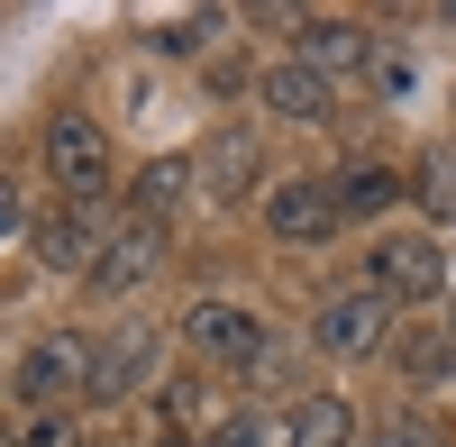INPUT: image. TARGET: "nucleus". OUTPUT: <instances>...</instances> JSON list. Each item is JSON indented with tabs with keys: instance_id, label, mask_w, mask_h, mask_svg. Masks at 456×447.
Returning <instances> with one entry per match:
<instances>
[{
	"instance_id": "obj_1",
	"label": "nucleus",
	"mask_w": 456,
	"mask_h": 447,
	"mask_svg": "<svg viewBox=\"0 0 456 447\" xmlns=\"http://www.w3.org/2000/svg\"><path fill=\"white\" fill-rule=\"evenodd\" d=\"M10 393L28 402V411H64L73 393H92V347H83V338H64V329H55V338H37V347L19 356Z\"/></svg>"
},
{
	"instance_id": "obj_2",
	"label": "nucleus",
	"mask_w": 456,
	"mask_h": 447,
	"mask_svg": "<svg viewBox=\"0 0 456 447\" xmlns=\"http://www.w3.org/2000/svg\"><path fill=\"white\" fill-rule=\"evenodd\" d=\"M365 292H384V302H438V292H447V256H438V238H374V256H365Z\"/></svg>"
},
{
	"instance_id": "obj_3",
	"label": "nucleus",
	"mask_w": 456,
	"mask_h": 447,
	"mask_svg": "<svg viewBox=\"0 0 456 447\" xmlns=\"http://www.w3.org/2000/svg\"><path fill=\"white\" fill-rule=\"evenodd\" d=\"M46 174L64 183V201H92L101 183H110V137H101V119L55 110V128H46Z\"/></svg>"
},
{
	"instance_id": "obj_4",
	"label": "nucleus",
	"mask_w": 456,
	"mask_h": 447,
	"mask_svg": "<svg viewBox=\"0 0 456 447\" xmlns=\"http://www.w3.org/2000/svg\"><path fill=\"white\" fill-rule=\"evenodd\" d=\"M156 265H165V229H156V219H128V229L101 238V256H92L83 283L101 292V302H128L137 283H156Z\"/></svg>"
},
{
	"instance_id": "obj_5",
	"label": "nucleus",
	"mask_w": 456,
	"mask_h": 447,
	"mask_svg": "<svg viewBox=\"0 0 456 447\" xmlns=\"http://www.w3.org/2000/svg\"><path fill=\"white\" fill-rule=\"evenodd\" d=\"M183 338H192L210 365H265L274 356V338H265V320L247 302H201L192 320H183Z\"/></svg>"
},
{
	"instance_id": "obj_6",
	"label": "nucleus",
	"mask_w": 456,
	"mask_h": 447,
	"mask_svg": "<svg viewBox=\"0 0 456 447\" xmlns=\"http://www.w3.org/2000/svg\"><path fill=\"white\" fill-rule=\"evenodd\" d=\"M338 183H320V174H283L274 192H265V229L274 238H292V247H311V238H329L338 229Z\"/></svg>"
},
{
	"instance_id": "obj_7",
	"label": "nucleus",
	"mask_w": 456,
	"mask_h": 447,
	"mask_svg": "<svg viewBox=\"0 0 456 447\" xmlns=\"http://www.w3.org/2000/svg\"><path fill=\"white\" fill-rule=\"evenodd\" d=\"M384 329H393V302H384V292H338V302H320L311 338H320L329 356H374V347H384Z\"/></svg>"
},
{
	"instance_id": "obj_8",
	"label": "nucleus",
	"mask_w": 456,
	"mask_h": 447,
	"mask_svg": "<svg viewBox=\"0 0 456 447\" xmlns=\"http://www.w3.org/2000/svg\"><path fill=\"white\" fill-rule=\"evenodd\" d=\"M146 365H156V329H110V347H92V393H101V402L137 393Z\"/></svg>"
},
{
	"instance_id": "obj_9",
	"label": "nucleus",
	"mask_w": 456,
	"mask_h": 447,
	"mask_svg": "<svg viewBox=\"0 0 456 447\" xmlns=\"http://www.w3.org/2000/svg\"><path fill=\"white\" fill-rule=\"evenodd\" d=\"M365 55H374V37H365L356 19H301V64H311L320 83H329V73H347V64H365Z\"/></svg>"
},
{
	"instance_id": "obj_10",
	"label": "nucleus",
	"mask_w": 456,
	"mask_h": 447,
	"mask_svg": "<svg viewBox=\"0 0 456 447\" xmlns=\"http://www.w3.org/2000/svg\"><path fill=\"white\" fill-rule=\"evenodd\" d=\"M37 247H46L55 274H92V256H101V238H92L83 210H46V219H37Z\"/></svg>"
},
{
	"instance_id": "obj_11",
	"label": "nucleus",
	"mask_w": 456,
	"mask_h": 447,
	"mask_svg": "<svg viewBox=\"0 0 456 447\" xmlns=\"http://www.w3.org/2000/svg\"><path fill=\"white\" fill-rule=\"evenodd\" d=\"M265 110H283V119H329V83L292 55V64H274V73H265Z\"/></svg>"
},
{
	"instance_id": "obj_12",
	"label": "nucleus",
	"mask_w": 456,
	"mask_h": 447,
	"mask_svg": "<svg viewBox=\"0 0 456 447\" xmlns=\"http://www.w3.org/2000/svg\"><path fill=\"white\" fill-rule=\"evenodd\" d=\"M356 438V411L338 393H320V402H301L292 411V429H283V447H347Z\"/></svg>"
},
{
	"instance_id": "obj_13",
	"label": "nucleus",
	"mask_w": 456,
	"mask_h": 447,
	"mask_svg": "<svg viewBox=\"0 0 456 447\" xmlns=\"http://www.w3.org/2000/svg\"><path fill=\"white\" fill-rule=\"evenodd\" d=\"M192 174H210V192H247V174H256V137H247V128H219V137L201 146Z\"/></svg>"
},
{
	"instance_id": "obj_14",
	"label": "nucleus",
	"mask_w": 456,
	"mask_h": 447,
	"mask_svg": "<svg viewBox=\"0 0 456 447\" xmlns=\"http://www.w3.org/2000/svg\"><path fill=\"white\" fill-rule=\"evenodd\" d=\"M402 201V174L393 165H356V174H338V210H384Z\"/></svg>"
},
{
	"instance_id": "obj_15",
	"label": "nucleus",
	"mask_w": 456,
	"mask_h": 447,
	"mask_svg": "<svg viewBox=\"0 0 456 447\" xmlns=\"http://www.w3.org/2000/svg\"><path fill=\"white\" fill-rule=\"evenodd\" d=\"M183 183H192V165H183V156L146 165V174H137V219H165V210L183 201Z\"/></svg>"
},
{
	"instance_id": "obj_16",
	"label": "nucleus",
	"mask_w": 456,
	"mask_h": 447,
	"mask_svg": "<svg viewBox=\"0 0 456 447\" xmlns=\"http://www.w3.org/2000/svg\"><path fill=\"white\" fill-rule=\"evenodd\" d=\"M420 192H429L438 219H456V156H429V165H420Z\"/></svg>"
},
{
	"instance_id": "obj_17",
	"label": "nucleus",
	"mask_w": 456,
	"mask_h": 447,
	"mask_svg": "<svg viewBox=\"0 0 456 447\" xmlns=\"http://www.w3.org/2000/svg\"><path fill=\"white\" fill-rule=\"evenodd\" d=\"M210 447H274V429H265L256 411H238V420H219V438Z\"/></svg>"
},
{
	"instance_id": "obj_18",
	"label": "nucleus",
	"mask_w": 456,
	"mask_h": 447,
	"mask_svg": "<svg viewBox=\"0 0 456 447\" xmlns=\"http://www.w3.org/2000/svg\"><path fill=\"white\" fill-rule=\"evenodd\" d=\"M365 73H374V92H402V83H411V55H402V46H393V55L374 46V55H365Z\"/></svg>"
},
{
	"instance_id": "obj_19",
	"label": "nucleus",
	"mask_w": 456,
	"mask_h": 447,
	"mask_svg": "<svg viewBox=\"0 0 456 447\" xmlns=\"http://www.w3.org/2000/svg\"><path fill=\"white\" fill-rule=\"evenodd\" d=\"M19 447H73V420H64V411H37V420H28V438H19Z\"/></svg>"
},
{
	"instance_id": "obj_20",
	"label": "nucleus",
	"mask_w": 456,
	"mask_h": 447,
	"mask_svg": "<svg viewBox=\"0 0 456 447\" xmlns=\"http://www.w3.org/2000/svg\"><path fill=\"white\" fill-rule=\"evenodd\" d=\"M19 229H28V192H19V183H10V174H0V247H10Z\"/></svg>"
},
{
	"instance_id": "obj_21",
	"label": "nucleus",
	"mask_w": 456,
	"mask_h": 447,
	"mask_svg": "<svg viewBox=\"0 0 456 447\" xmlns=\"http://www.w3.org/2000/svg\"><path fill=\"white\" fill-rule=\"evenodd\" d=\"M156 447H201V438H183V429H165V438H156Z\"/></svg>"
},
{
	"instance_id": "obj_22",
	"label": "nucleus",
	"mask_w": 456,
	"mask_h": 447,
	"mask_svg": "<svg viewBox=\"0 0 456 447\" xmlns=\"http://www.w3.org/2000/svg\"><path fill=\"white\" fill-rule=\"evenodd\" d=\"M0 447H19V429H0Z\"/></svg>"
},
{
	"instance_id": "obj_23",
	"label": "nucleus",
	"mask_w": 456,
	"mask_h": 447,
	"mask_svg": "<svg viewBox=\"0 0 456 447\" xmlns=\"http://www.w3.org/2000/svg\"><path fill=\"white\" fill-rule=\"evenodd\" d=\"M447 356H456V329H447Z\"/></svg>"
}]
</instances>
